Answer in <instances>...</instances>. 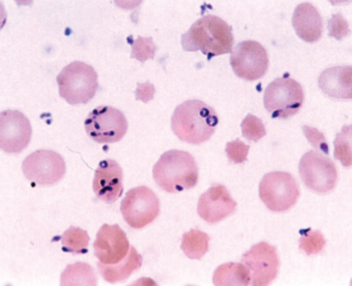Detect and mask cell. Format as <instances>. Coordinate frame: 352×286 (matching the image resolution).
<instances>
[{
    "instance_id": "obj_21",
    "label": "cell",
    "mask_w": 352,
    "mask_h": 286,
    "mask_svg": "<svg viewBox=\"0 0 352 286\" xmlns=\"http://www.w3.org/2000/svg\"><path fill=\"white\" fill-rule=\"evenodd\" d=\"M60 285H97L95 271L89 264L82 262L67 265L60 275Z\"/></svg>"
},
{
    "instance_id": "obj_10",
    "label": "cell",
    "mask_w": 352,
    "mask_h": 286,
    "mask_svg": "<svg viewBox=\"0 0 352 286\" xmlns=\"http://www.w3.org/2000/svg\"><path fill=\"white\" fill-rule=\"evenodd\" d=\"M65 170V161L62 155L51 150L33 152L22 163L25 179L41 186L56 184L63 179Z\"/></svg>"
},
{
    "instance_id": "obj_22",
    "label": "cell",
    "mask_w": 352,
    "mask_h": 286,
    "mask_svg": "<svg viewBox=\"0 0 352 286\" xmlns=\"http://www.w3.org/2000/svg\"><path fill=\"white\" fill-rule=\"evenodd\" d=\"M209 248V236L198 229H192L182 238L181 249L187 258L201 260Z\"/></svg>"
},
{
    "instance_id": "obj_27",
    "label": "cell",
    "mask_w": 352,
    "mask_h": 286,
    "mask_svg": "<svg viewBox=\"0 0 352 286\" xmlns=\"http://www.w3.org/2000/svg\"><path fill=\"white\" fill-rule=\"evenodd\" d=\"M157 51V47L153 43L152 38H135L132 42L131 45V58L140 60L141 63H144L148 58H154V54Z\"/></svg>"
},
{
    "instance_id": "obj_3",
    "label": "cell",
    "mask_w": 352,
    "mask_h": 286,
    "mask_svg": "<svg viewBox=\"0 0 352 286\" xmlns=\"http://www.w3.org/2000/svg\"><path fill=\"white\" fill-rule=\"evenodd\" d=\"M153 179L165 192L190 190L198 182L195 159L192 154L182 150L164 152L153 166Z\"/></svg>"
},
{
    "instance_id": "obj_11",
    "label": "cell",
    "mask_w": 352,
    "mask_h": 286,
    "mask_svg": "<svg viewBox=\"0 0 352 286\" xmlns=\"http://www.w3.org/2000/svg\"><path fill=\"white\" fill-rule=\"evenodd\" d=\"M230 64L236 76L253 82L267 73L269 56L258 42L242 41L231 52Z\"/></svg>"
},
{
    "instance_id": "obj_31",
    "label": "cell",
    "mask_w": 352,
    "mask_h": 286,
    "mask_svg": "<svg viewBox=\"0 0 352 286\" xmlns=\"http://www.w3.org/2000/svg\"><path fill=\"white\" fill-rule=\"evenodd\" d=\"M138 87L141 88L142 89V94L137 96L138 99H140V100H143V102H146L148 100H151L152 97H153L154 93V87L151 84H144V85H138Z\"/></svg>"
},
{
    "instance_id": "obj_19",
    "label": "cell",
    "mask_w": 352,
    "mask_h": 286,
    "mask_svg": "<svg viewBox=\"0 0 352 286\" xmlns=\"http://www.w3.org/2000/svg\"><path fill=\"white\" fill-rule=\"evenodd\" d=\"M142 265V256L137 252L135 248H130L129 252L124 260L116 264H97L99 273L104 280L109 283L122 282L129 278L132 273L140 269Z\"/></svg>"
},
{
    "instance_id": "obj_16",
    "label": "cell",
    "mask_w": 352,
    "mask_h": 286,
    "mask_svg": "<svg viewBox=\"0 0 352 286\" xmlns=\"http://www.w3.org/2000/svg\"><path fill=\"white\" fill-rule=\"evenodd\" d=\"M93 190L97 197L108 204L115 203L124 190V173L115 160H104L95 172Z\"/></svg>"
},
{
    "instance_id": "obj_29",
    "label": "cell",
    "mask_w": 352,
    "mask_h": 286,
    "mask_svg": "<svg viewBox=\"0 0 352 286\" xmlns=\"http://www.w3.org/2000/svg\"><path fill=\"white\" fill-rule=\"evenodd\" d=\"M328 30H329V36L336 38L337 40L346 38L350 33L349 25L341 14H333L328 20Z\"/></svg>"
},
{
    "instance_id": "obj_24",
    "label": "cell",
    "mask_w": 352,
    "mask_h": 286,
    "mask_svg": "<svg viewBox=\"0 0 352 286\" xmlns=\"http://www.w3.org/2000/svg\"><path fill=\"white\" fill-rule=\"evenodd\" d=\"M335 159L341 164L349 168L352 164L351 157V126H344L335 140Z\"/></svg>"
},
{
    "instance_id": "obj_7",
    "label": "cell",
    "mask_w": 352,
    "mask_h": 286,
    "mask_svg": "<svg viewBox=\"0 0 352 286\" xmlns=\"http://www.w3.org/2000/svg\"><path fill=\"white\" fill-rule=\"evenodd\" d=\"M298 170L302 183L319 194L333 190L338 179L335 163L317 150L306 152L302 155Z\"/></svg>"
},
{
    "instance_id": "obj_9",
    "label": "cell",
    "mask_w": 352,
    "mask_h": 286,
    "mask_svg": "<svg viewBox=\"0 0 352 286\" xmlns=\"http://www.w3.org/2000/svg\"><path fill=\"white\" fill-rule=\"evenodd\" d=\"M85 129L97 143H115L126 135L128 122L124 113L117 108L99 106L88 113Z\"/></svg>"
},
{
    "instance_id": "obj_30",
    "label": "cell",
    "mask_w": 352,
    "mask_h": 286,
    "mask_svg": "<svg viewBox=\"0 0 352 286\" xmlns=\"http://www.w3.org/2000/svg\"><path fill=\"white\" fill-rule=\"evenodd\" d=\"M302 131H304L305 137L307 138V140L311 143V146H315L322 153L328 154L329 148H328L327 140L322 132L308 126H302Z\"/></svg>"
},
{
    "instance_id": "obj_28",
    "label": "cell",
    "mask_w": 352,
    "mask_h": 286,
    "mask_svg": "<svg viewBox=\"0 0 352 286\" xmlns=\"http://www.w3.org/2000/svg\"><path fill=\"white\" fill-rule=\"evenodd\" d=\"M249 150H250V146L242 142L239 139L231 141L226 146V154H227L229 161L234 164H241L247 161Z\"/></svg>"
},
{
    "instance_id": "obj_13",
    "label": "cell",
    "mask_w": 352,
    "mask_h": 286,
    "mask_svg": "<svg viewBox=\"0 0 352 286\" xmlns=\"http://www.w3.org/2000/svg\"><path fill=\"white\" fill-rule=\"evenodd\" d=\"M32 135L30 121L18 110H5L0 113V148L7 153L23 151Z\"/></svg>"
},
{
    "instance_id": "obj_8",
    "label": "cell",
    "mask_w": 352,
    "mask_h": 286,
    "mask_svg": "<svg viewBox=\"0 0 352 286\" xmlns=\"http://www.w3.org/2000/svg\"><path fill=\"white\" fill-rule=\"evenodd\" d=\"M120 212L126 223L135 229L153 223L160 214L159 198L146 186L132 188L121 203Z\"/></svg>"
},
{
    "instance_id": "obj_17",
    "label": "cell",
    "mask_w": 352,
    "mask_h": 286,
    "mask_svg": "<svg viewBox=\"0 0 352 286\" xmlns=\"http://www.w3.org/2000/svg\"><path fill=\"white\" fill-rule=\"evenodd\" d=\"M351 75V66L329 67L319 76V88L330 98L350 100L352 98Z\"/></svg>"
},
{
    "instance_id": "obj_6",
    "label": "cell",
    "mask_w": 352,
    "mask_h": 286,
    "mask_svg": "<svg viewBox=\"0 0 352 286\" xmlns=\"http://www.w3.org/2000/svg\"><path fill=\"white\" fill-rule=\"evenodd\" d=\"M258 195L270 210L283 212L297 203L300 190L294 176L275 170L263 176L258 186Z\"/></svg>"
},
{
    "instance_id": "obj_2",
    "label": "cell",
    "mask_w": 352,
    "mask_h": 286,
    "mask_svg": "<svg viewBox=\"0 0 352 286\" xmlns=\"http://www.w3.org/2000/svg\"><path fill=\"white\" fill-rule=\"evenodd\" d=\"M218 116L214 108L192 99L179 104L174 110L170 126L179 140L190 144H201L214 135Z\"/></svg>"
},
{
    "instance_id": "obj_14",
    "label": "cell",
    "mask_w": 352,
    "mask_h": 286,
    "mask_svg": "<svg viewBox=\"0 0 352 286\" xmlns=\"http://www.w3.org/2000/svg\"><path fill=\"white\" fill-rule=\"evenodd\" d=\"M129 240L118 225H102L94 242V252L99 262L116 264L129 252Z\"/></svg>"
},
{
    "instance_id": "obj_4",
    "label": "cell",
    "mask_w": 352,
    "mask_h": 286,
    "mask_svg": "<svg viewBox=\"0 0 352 286\" xmlns=\"http://www.w3.org/2000/svg\"><path fill=\"white\" fill-rule=\"evenodd\" d=\"M58 93L71 104H87L98 88V76L93 66L75 60L66 65L56 77Z\"/></svg>"
},
{
    "instance_id": "obj_18",
    "label": "cell",
    "mask_w": 352,
    "mask_h": 286,
    "mask_svg": "<svg viewBox=\"0 0 352 286\" xmlns=\"http://www.w3.org/2000/svg\"><path fill=\"white\" fill-rule=\"evenodd\" d=\"M292 25L297 36L308 43H314L322 38L324 22L319 11L311 3L297 6L292 18Z\"/></svg>"
},
{
    "instance_id": "obj_20",
    "label": "cell",
    "mask_w": 352,
    "mask_h": 286,
    "mask_svg": "<svg viewBox=\"0 0 352 286\" xmlns=\"http://www.w3.org/2000/svg\"><path fill=\"white\" fill-rule=\"evenodd\" d=\"M212 282L216 286H247L250 283V273L245 264L230 262L216 269Z\"/></svg>"
},
{
    "instance_id": "obj_1",
    "label": "cell",
    "mask_w": 352,
    "mask_h": 286,
    "mask_svg": "<svg viewBox=\"0 0 352 286\" xmlns=\"http://www.w3.org/2000/svg\"><path fill=\"white\" fill-rule=\"evenodd\" d=\"M182 47L187 52L201 51L208 60L232 52L234 36L230 25L219 16H203L182 34Z\"/></svg>"
},
{
    "instance_id": "obj_5",
    "label": "cell",
    "mask_w": 352,
    "mask_h": 286,
    "mask_svg": "<svg viewBox=\"0 0 352 286\" xmlns=\"http://www.w3.org/2000/svg\"><path fill=\"white\" fill-rule=\"evenodd\" d=\"M302 102V86L289 76L273 80L264 91V108L271 113L272 118H289L300 111Z\"/></svg>"
},
{
    "instance_id": "obj_15",
    "label": "cell",
    "mask_w": 352,
    "mask_h": 286,
    "mask_svg": "<svg viewBox=\"0 0 352 286\" xmlns=\"http://www.w3.org/2000/svg\"><path fill=\"white\" fill-rule=\"evenodd\" d=\"M236 203L223 185L214 184L198 199L197 212L208 223H217L236 212Z\"/></svg>"
},
{
    "instance_id": "obj_12",
    "label": "cell",
    "mask_w": 352,
    "mask_h": 286,
    "mask_svg": "<svg viewBox=\"0 0 352 286\" xmlns=\"http://www.w3.org/2000/svg\"><path fill=\"white\" fill-rule=\"evenodd\" d=\"M250 273V282L254 286H267L278 274L280 260L276 248L267 242H260L253 245L241 258Z\"/></svg>"
},
{
    "instance_id": "obj_26",
    "label": "cell",
    "mask_w": 352,
    "mask_h": 286,
    "mask_svg": "<svg viewBox=\"0 0 352 286\" xmlns=\"http://www.w3.org/2000/svg\"><path fill=\"white\" fill-rule=\"evenodd\" d=\"M241 130L242 135L253 142H258L260 139L267 135L265 126H264L261 119H258V117L251 115V113H249L242 121Z\"/></svg>"
},
{
    "instance_id": "obj_25",
    "label": "cell",
    "mask_w": 352,
    "mask_h": 286,
    "mask_svg": "<svg viewBox=\"0 0 352 286\" xmlns=\"http://www.w3.org/2000/svg\"><path fill=\"white\" fill-rule=\"evenodd\" d=\"M326 245L324 234L318 230H300V249L307 254L314 256L322 252Z\"/></svg>"
},
{
    "instance_id": "obj_23",
    "label": "cell",
    "mask_w": 352,
    "mask_h": 286,
    "mask_svg": "<svg viewBox=\"0 0 352 286\" xmlns=\"http://www.w3.org/2000/svg\"><path fill=\"white\" fill-rule=\"evenodd\" d=\"M60 242H62L64 251L66 252L82 254V253L87 252L89 236H88L87 231L84 229L69 227L60 238Z\"/></svg>"
}]
</instances>
